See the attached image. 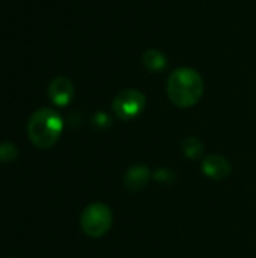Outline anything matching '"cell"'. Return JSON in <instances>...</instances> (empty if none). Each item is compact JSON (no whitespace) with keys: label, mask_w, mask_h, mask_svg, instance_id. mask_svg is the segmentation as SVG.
I'll return each mask as SVG.
<instances>
[{"label":"cell","mask_w":256,"mask_h":258,"mask_svg":"<svg viewBox=\"0 0 256 258\" xmlns=\"http://www.w3.org/2000/svg\"><path fill=\"white\" fill-rule=\"evenodd\" d=\"M202 76L189 67L177 68L170 73L166 85V92L172 104L181 109L193 107L204 95Z\"/></svg>","instance_id":"obj_1"},{"label":"cell","mask_w":256,"mask_h":258,"mask_svg":"<svg viewBox=\"0 0 256 258\" xmlns=\"http://www.w3.org/2000/svg\"><path fill=\"white\" fill-rule=\"evenodd\" d=\"M62 132L63 119L56 110L50 107H42L33 112L27 124V136L30 142L39 150L51 148L59 141Z\"/></svg>","instance_id":"obj_2"},{"label":"cell","mask_w":256,"mask_h":258,"mask_svg":"<svg viewBox=\"0 0 256 258\" xmlns=\"http://www.w3.org/2000/svg\"><path fill=\"white\" fill-rule=\"evenodd\" d=\"M113 222V215L109 206L103 203H94L89 204L80 216V227L81 231L88 237H103L107 234V231L112 228Z\"/></svg>","instance_id":"obj_3"},{"label":"cell","mask_w":256,"mask_h":258,"mask_svg":"<svg viewBox=\"0 0 256 258\" xmlns=\"http://www.w3.org/2000/svg\"><path fill=\"white\" fill-rule=\"evenodd\" d=\"M146 107V97L139 89H122L119 91L112 103V110L116 118L122 121H130L137 118Z\"/></svg>","instance_id":"obj_4"},{"label":"cell","mask_w":256,"mask_h":258,"mask_svg":"<svg viewBox=\"0 0 256 258\" xmlns=\"http://www.w3.org/2000/svg\"><path fill=\"white\" fill-rule=\"evenodd\" d=\"M48 98L57 107H65L74 98V85L68 77H56L48 85Z\"/></svg>","instance_id":"obj_5"},{"label":"cell","mask_w":256,"mask_h":258,"mask_svg":"<svg viewBox=\"0 0 256 258\" xmlns=\"http://www.w3.org/2000/svg\"><path fill=\"white\" fill-rule=\"evenodd\" d=\"M201 169L205 177L213 178V180H225L232 172V166H231L229 160L220 154L207 156L201 163Z\"/></svg>","instance_id":"obj_6"},{"label":"cell","mask_w":256,"mask_h":258,"mask_svg":"<svg viewBox=\"0 0 256 258\" xmlns=\"http://www.w3.org/2000/svg\"><path fill=\"white\" fill-rule=\"evenodd\" d=\"M151 180V171L148 166L136 165L130 168L124 175V184L130 192H140L143 190Z\"/></svg>","instance_id":"obj_7"},{"label":"cell","mask_w":256,"mask_h":258,"mask_svg":"<svg viewBox=\"0 0 256 258\" xmlns=\"http://www.w3.org/2000/svg\"><path fill=\"white\" fill-rule=\"evenodd\" d=\"M143 65L151 73H161L167 67V59L163 54V51L157 48H148L143 53Z\"/></svg>","instance_id":"obj_8"},{"label":"cell","mask_w":256,"mask_h":258,"mask_svg":"<svg viewBox=\"0 0 256 258\" xmlns=\"http://www.w3.org/2000/svg\"><path fill=\"white\" fill-rule=\"evenodd\" d=\"M181 150H183V153L186 154V157H189V159H192V160H196V159H199V157L204 154V145H202V142H201L198 138H195V136H187V138H184L183 142H181Z\"/></svg>","instance_id":"obj_9"},{"label":"cell","mask_w":256,"mask_h":258,"mask_svg":"<svg viewBox=\"0 0 256 258\" xmlns=\"http://www.w3.org/2000/svg\"><path fill=\"white\" fill-rule=\"evenodd\" d=\"M18 157L17 147L11 142H0V163H12Z\"/></svg>","instance_id":"obj_10"},{"label":"cell","mask_w":256,"mask_h":258,"mask_svg":"<svg viewBox=\"0 0 256 258\" xmlns=\"http://www.w3.org/2000/svg\"><path fill=\"white\" fill-rule=\"evenodd\" d=\"M92 124L97 125L98 128H106V127H109V125L112 124V121H110V118H109L104 112H98V113L94 116Z\"/></svg>","instance_id":"obj_11"},{"label":"cell","mask_w":256,"mask_h":258,"mask_svg":"<svg viewBox=\"0 0 256 258\" xmlns=\"http://www.w3.org/2000/svg\"><path fill=\"white\" fill-rule=\"evenodd\" d=\"M170 177H172V172H170V171H164V169H160V171H157V172L154 174V178H155L157 181H161V183H164L166 180L169 181Z\"/></svg>","instance_id":"obj_12"}]
</instances>
